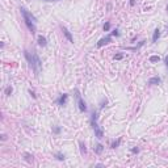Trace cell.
Masks as SVG:
<instances>
[{
    "mask_svg": "<svg viewBox=\"0 0 168 168\" xmlns=\"http://www.w3.org/2000/svg\"><path fill=\"white\" fill-rule=\"evenodd\" d=\"M24 55H25V58L30 66V68L36 72V75L39 74L41 71V67H42V63H41V59L38 57V54L36 51H28V50H24Z\"/></svg>",
    "mask_w": 168,
    "mask_h": 168,
    "instance_id": "cell-1",
    "label": "cell"
},
{
    "mask_svg": "<svg viewBox=\"0 0 168 168\" xmlns=\"http://www.w3.org/2000/svg\"><path fill=\"white\" fill-rule=\"evenodd\" d=\"M20 11H21V15H22V17H24V21H25V25H26V28L29 29V32L32 33V34H34L36 33V25H34V22L37 21V18L33 16L32 13H29L28 11L24 8V7H21L20 8Z\"/></svg>",
    "mask_w": 168,
    "mask_h": 168,
    "instance_id": "cell-2",
    "label": "cell"
},
{
    "mask_svg": "<svg viewBox=\"0 0 168 168\" xmlns=\"http://www.w3.org/2000/svg\"><path fill=\"white\" fill-rule=\"evenodd\" d=\"M97 118H98V113H97V112H93V113H92V118H91V126H92V129L95 131V137L97 139H101V138H104V131H103L101 127L98 126Z\"/></svg>",
    "mask_w": 168,
    "mask_h": 168,
    "instance_id": "cell-3",
    "label": "cell"
},
{
    "mask_svg": "<svg viewBox=\"0 0 168 168\" xmlns=\"http://www.w3.org/2000/svg\"><path fill=\"white\" fill-rule=\"evenodd\" d=\"M75 97H76V103H77V108H79V110L80 112H87V104H85V101L82 98V95H80V92L77 91V89H75Z\"/></svg>",
    "mask_w": 168,
    "mask_h": 168,
    "instance_id": "cell-4",
    "label": "cell"
},
{
    "mask_svg": "<svg viewBox=\"0 0 168 168\" xmlns=\"http://www.w3.org/2000/svg\"><path fill=\"white\" fill-rule=\"evenodd\" d=\"M110 42H112V37H110V36H106V37L101 38V39L97 42V46H98V47H103L104 45H108V43H110Z\"/></svg>",
    "mask_w": 168,
    "mask_h": 168,
    "instance_id": "cell-5",
    "label": "cell"
},
{
    "mask_svg": "<svg viewBox=\"0 0 168 168\" xmlns=\"http://www.w3.org/2000/svg\"><path fill=\"white\" fill-rule=\"evenodd\" d=\"M67 98H68V95H67V93H63V95H61V97L57 100L58 105H61V106L66 105V103H67Z\"/></svg>",
    "mask_w": 168,
    "mask_h": 168,
    "instance_id": "cell-6",
    "label": "cell"
},
{
    "mask_svg": "<svg viewBox=\"0 0 168 168\" xmlns=\"http://www.w3.org/2000/svg\"><path fill=\"white\" fill-rule=\"evenodd\" d=\"M62 32H63V34L66 36V38H67V39H68L70 42H74V37H72V34H71V33H70L68 30H67V28H64V26H62Z\"/></svg>",
    "mask_w": 168,
    "mask_h": 168,
    "instance_id": "cell-7",
    "label": "cell"
},
{
    "mask_svg": "<svg viewBox=\"0 0 168 168\" xmlns=\"http://www.w3.org/2000/svg\"><path fill=\"white\" fill-rule=\"evenodd\" d=\"M160 82H162V79L159 76H154V77H151V79L149 80V84L150 85H155V84H159Z\"/></svg>",
    "mask_w": 168,
    "mask_h": 168,
    "instance_id": "cell-8",
    "label": "cell"
},
{
    "mask_svg": "<svg viewBox=\"0 0 168 168\" xmlns=\"http://www.w3.org/2000/svg\"><path fill=\"white\" fill-rule=\"evenodd\" d=\"M38 45H39V46H46V45H47V41H46V38H45L43 36H38Z\"/></svg>",
    "mask_w": 168,
    "mask_h": 168,
    "instance_id": "cell-9",
    "label": "cell"
},
{
    "mask_svg": "<svg viewBox=\"0 0 168 168\" xmlns=\"http://www.w3.org/2000/svg\"><path fill=\"white\" fill-rule=\"evenodd\" d=\"M159 37H160V30L159 29H155L154 30V36H152V42L155 43L156 41L159 39Z\"/></svg>",
    "mask_w": 168,
    "mask_h": 168,
    "instance_id": "cell-10",
    "label": "cell"
},
{
    "mask_svg": "<svg viewBox=\"0 0 168 168\" xmlns=\"http://www.w3.org/2000/svg\"><path fill=\"white\" fill-rule=\"evenodd\" d=\"M103 150H104V146H103L101 143L96 144V147H95V152H96V154H101V152H103Z\"/></svg>",
    "mask_w": 168,
    "mask_h": 168,
    "instance_id": "cell-11",
    "label": "cell"
},
{
    "mask_svg": "<svg viewBox=\"0 0 168 168\" xmlns=\"http://www.w3.org/2000/svg\"><path fill=\"white\" fill-rule=\"evenodd\" d=\"M159 61H160L159 55H152V57H150V62L151 63H156V62H159Z\"/></svg>",
    "mask_w": 168,
    "mask_h": 168,
    "instance_id": "cell-12",
    "label": "cell"
},
{
    "mask_svg": "<svg viewBox=\"0 0 168 168\" xmlns=\"http://www.w3.org/2000/svg\"><path fill=\"white\" fill-rule=\"evenodd\" d=\"M79 144H80V152H82V155H85V154H87V149H85L84 142H80Z\"/></svg>",
    "mask_w": 168,
    "mask_h": 168,
    "instance_id": "cell-13",
    "label": "cell"
},
{
    "mask_svg": "<svg viewBox=\"0 0 168 168\" xmlns=\"http://www.w3.org/2000/svg\"><path fill=\"white\" fill-rule=\"evenodd\" d=\"M120 143H121V139H117V141H114L113 143L110 144V149H117V147L120 146Z\"/></svg>",
    "mask_w": 168,
    "mask_h": 168,
    "instance_id": "cell-14",
    "label": "cell"
},
{
    "mask_svg": "<svg viewBox=\"0 0 168 168\" xmlns=\"http://www.w3.org/2000/svg\"><path fill=\"white\" fill-rule=\"evenodd\" d=\"M24 156H25V160H26L28 163H32V162H33V155H30V154H24Z\"/></svg>",
    "mask_w": 168,
    "mask_h": 168,
    "instance_id": "cell-15",
    "label": "cell"
},
{
    "mask_svg": "<svg viewBox=\"0 0 168 168\" xmlns=\"http://www.w3.org/2000/svg\"><path fill=\"white\" fill-rule=\"evenodd\" d=\"M12 92H13V88L11 87V85L5 88V95H7V96H11V93H12Z\"/></svg>",
    "mask_w": 168,
    "mask_h": 168,
    "instance_id": "cell-16",
    "label": "cell"
},
{
    "mask_svg": "<svg viewBox=\"0 0 168 168\" xmlns=\"http://www.w3.org/2000/svg\"><path fill=\"white\" fill-rule=\"evenodd\" d=\"M55 158H57L58 160H61V162H62V160H64V155H63V154H61V152H58V154H55Z\"/></svg>",
    "mask_w": 168,
    "mask_h": 168,
    "instance_id": "cell-17",
    "label": "cell"
},
{
    "mask_svg": "<svg viewBox=\"0 0 168 168\" xmlns=\"http://www.w3.org/2000/svg\"><path fill=\"white\" fill-rule=\"evenodd\" d=\"M103 29H104V32H108V30L110 29V24H109V22H105L104 26H103Z\"/></svg>",
    "mask_w": 168,
    "mask_h": 168,
    "instance_id": "cell-18",
    "label": "cell"
},
{
    "mask_svg": "<svg viewBox=\"0 0 168 168\" xmlns=\"http://www.w3.org/2000/svg\"><path fill=\"white\" fill-rule=\"evenodd\" d=\"M53 131H54L55 134H59V133H61V127H59V126H55V127L53 129Z\"/></svg>",
    "mask_w": 168,
    "mask_h": 168,
    "instance_id": "cell-19",
    "label": "cell"
},
{
    "mask_svg": "<svg viewBox=\"0 0 168 168\" xmlns=\"http://www.w3.org/2000/svg\"><path fill=\"white\" fill-rule=\"evenodd\" d=\"M124 58V54H117V55H114V59H117V61H120V59H122Z\"/></svg>",
    "mask_w": 168,
    "mask_h": 168,
    "instance_id": "cell-20",
    "label": "cell"
},
{
    "mask_svg": "<svg viewBox=\"0 0 168 168\" xmlns=\"http://www.w3.org/2000/svg\"><path fill=\"white\" fill-rule=\"evenodd\" d=\"M112 36H116V37H118V36H120V32H118V29H114L113 32H112Z\"/></svg>",
    "mask_w": 168,
    "mask_h": 168,
    "instance_id": "cell-21",
    "label": "cell"
},
{
    "mask_svg": "<svg viewBox=\"0 0 168 168\" xmlns=\"http://www.w3.org/2000/svg\"><path fill=\"white\" fill-rule=\"evenodd\" d=\"M106 104H108V101H106V98H104V100H103V101H101V104H100V108H104V106H105Z\"/></svg>",
    "mask_w": 168,
    "mask_h": 168,
    "instance_id": "cell-22",
    "label": "cell"
},
{
    "mask_svg": "<svg viewBox=\"0 0 168 168\" xmlns=\"http://www.w3.org/2000/svg\"><path fill=\"white\" fill-rule=\"evenodd\" d=\"M131 152H133V154H138V152H139V149H138V147H134V149H131Z\"/></svg>",
    "mask_w": 168,
    "mask_h": 168,
    "instance_id": "cell-23",
    "label": "cell"
},
{
    "mask_svg": "<svg viewBox=\"0 0 168 168\" xmlns=\"http://www.w3.org/2000/svg\"><path fill=\"white\" fill-rule=\"evenodd\" d=\"M29 93L32 95V97H33V98H36V97H37V96H36V93H34V92H33V91H32V89H30V91H29Z\"/></svg>",
    "mask_w": 168,
    "mask_h": 168,
    "instance_id": "cell-24",
    "label": "cell"
},
{
    "mask_svg": "<svg viewBox=\"0 0 168 168\" xmlns=\"http://www.w3.org/2000/svg\"><path fill=\"white\" fill-rule=\"evenodd\" d=\"M130 5H131V7L135 5V0H130Z\"/></svg>",
    "mask_w": 168,
    "mask_h": 168,
    "instance_id": "cell-25",
    "label": "cell"
},
{
    "mask_svg": "<svg viewBox=\"0 0 168 168\" xmlns=\"http://www.w3.org/2000/svg\"><path fill=\"white\" fill-rule=\"evenodd\" d=\"M2 139H3V141H5V139H7V135H5V134H3V135H2Z\"/></svg>",
    "mask_w": 168,
    "mask_h": 168,
    "instance_id": "cell-26",
    "label": "cell"
},
{
    "mask_svg": "<svg viewBox=\"0 0 168 168\" xmlns=\"http://www.w3.org/2000/svg\"><path fill=\"white\" fill-rule=\"evenodd\" d=\"M165 66L168 67V55H167V57H165Z\"/></svg>",
    "mask_w": 168,
    "mask_h": 168,
    "instance_id": "cell-27",
    "label": "cell"
},
{
    "mask_svg": "<svg viewBox=\"0 0 168 168\" xmlns=\"http://www.w3.org/2000/svg\"><path fill=\"white\" fill-rule=\"evenodd\" d=\"M47 2H55V0H47Z\"/></svg>",
    "mask_w": 168,
    "mask_h": 168,
    "instance_id": "cell-28",
    "label": "cell"
},
{
    "mask_svg": "<svg viewBox=\"0 0 168 168\" xmlns=\"http://www.w3.org/2000/svg\"><path fill=\"white\" fill-rule=\"evenodd\" d=\"M165 9H167V11H168V4H167V8H165Z\"/></svg>",
    "mask_w": 168,
    "mask_h": 168,
    "instance_id": "cell-29",
    "label": "cell"
},
{
    "mask_svg": "<svg viewBox=\"0 0 168 168\" xmlns=\"http://www.w3.org/2000/svg\"><path fill=\"white\" fill-rule=\"evenodd\" d=\"M167 30H168V25H167Z\"/></svg>",
    "mask_w": 168,
    "mask_h": 168,
    "instance_id": "cell-30",
    "label": "cell"
}]
</instances>
